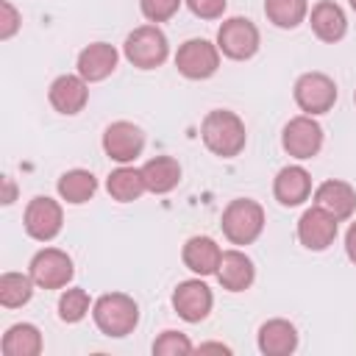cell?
<instances>
[{
	"label": "cell",
	"instance_id": "1",
	"mask_svg": "<svg viewBox=\"0 0 356 356\" xmlns=\"http://www.w3.org/2000/svg\"><path fill=\"white\" fill-rule=\"evenodd\" d=\"M200 139L217 159H236L248 145L245 122L231 108H211L200 122Z\"/></svg>",
	"mask_w": 356,
	"mask_h": 356
},
{
	"label": "cell",
	"instance_id": "2",
	"mask_svg": "<svg viewBox=\"0 0 356 356\" xmlns=\"http://www.w3.org/2000/svg\"><path fill=\"white\" fill-rule=\"evenodd\" d=\"M264 222H267L264 206L253 197H234V200H228V206L220 214L222 236L236 248L253 245L261 236Z\"/></svg>",
	"mask_w": 356,
	"mask_h": 356
},
{
	"label": "cell",
	"instance_id": "3",
	"mask_svg": "<svg viewBox=\"0 0 356 356\" xmlns=\"http://www.w3.org/2000/svg\"><path fill=\"white\" fill-rule=\"evenodd\" d=\"M92 320L100 334L122 339L139 325V303L125 292H106L92 303Z\"/></svg>",
	"mask_w": 356,
	"mask_h": 356
},
{
	"label": "cell",
	"instance_id": "4",
	"mask_svg": "<svg viewBox=\"0 0 356 356\" xmlns=\"http://www.w3.org/2000/svg\"><path fill=\"white\" fill-rule=\"evenodd\" d=\"M122 56L131 67L136 70H159L167 58H170V39L167 33L147 22V25H139L134 28L125 42H122Z\"/></svg>",
	"mask_w": 356,
	"mask_h": 356
},
{
	"label": "cell",
	"instance_id": "5",
	"mask_svg": "<svg viewBox=\"0 0 356 356\" xmlns=\"http://www.w3.org/2000/svg\"><path fill=\"white\" fill-rule=\"evenodd\" d=\"M217 47L231 61H248L261 47V33L248 17H228L217 28Z\"/></svg>",
	"mask_w": 356,
	"mask_h": 356
},
{
	"label": "cell",
	"instance_id": "6",
	"mask_svg": "<svg viewBox=\"0 0 356 356\" xmlns=\"http://www.w3.org/2000/svg\"><path fill=\"white\" fill-rule=\"evenodd\" d=\"M337 83L331 75L325 72H303L298 75L295 86H292V97H295V106L303 111V114H312V117H320V114H328L337 103Z\"/></svg>",
	"mask_w": 356,
	"mask_h": 356
},
{
	"label": "cell",
	"instance_id": "7",
	"mask_svg": "<svg viewBox=\"0 0 356 356\" xmlns=\"http://www.w3.org/2000/svg\"><path fill=\"white\" fill-rule=\"evenodd\" d=\"M220 47L217 42L209 39H186L178 53H175V70L186 78V81H209L211 75H217L220 70Z\"/></svg>",
	"mask_w": 356,
	"mask_h": 356
},
{
	"label": "cell",
	"instance_id": "8",
	"mask_svg": "<svg viewBox=\"0 0 356 356\" xmlns=\"http://www.w3.org/2000/svg\"><path fill=\"white\" fill-rule=\"evenodd\" d=\"M323 125L312 117V114H298L292 117L284 131H281V147L289 159H298V161H309L314 159L320 150H323Z\"/></svg>",
	"mask_w": 356,
	"mask_h": 356
},
{
	"label": "cell",
	"instance_id": "9",
	"mask_svg": "<svg viewBox=\"0 0 356 356\" xmlns=\"http://www.w3.org/2000/svg\"><path fill=\"white\" fill-rule=\"evenodd\" d=\"M22 228L33 242H53L64 228V209L50 195H36L28 200L22 214Z\"/></svg>",
	"mask_w": 356,
	"mask_h": 356
},
{
	"label": "cell",
	"instance_id": "10",
	"mask_svg": "<svg viewBox=\"0 0 356 356\" xmlns=\"http://www.w3.org/2000/svg\"><path fill=\"white\" fill-rule=\"evenodd\" d=\"M28 273L39 289H64V286H70V281L75 275V264H72V256L67 250L42 248L31 256Z\"/></svg>",
	"mask_w": 356,
	"mask_h": 356
},
{
	"label": "cell",
	"instance_id": "11",
	"mask_svg": "<svg viewBox=\"0 0 356 356\" xmlns=\"http://www.w3.org/2000/svg\"><path fill=\"white\" fill-rule=\"evenodd\" d=\"M103 153L117 164H134L145 150V131L131 120H114L103 131Z\"/></svg>",
	"mask_w": 356,
	"mask_h": 356
},
{
	"label": "cell",
	"instance_id": "12",
	"mask_svg": "<svg viewBox=\"0 0 356 356\" xmlns=\"http://www.w3.org/2000/svg\"><path fill=\"white\" fill-rule=\"evenodd\" d=\"M339 234V220L331 217L325 209L320 206H309L300 217H298V242L312 250V253H323L334 245Z\"/></svg>",
	"mask_w": 356,
	"mask_h": 356
},
{
	"label": "cell",
	"instance_id": "13",
	"mask_svg": "<svg viewBox=\"0 0 356 356\" xmlns=\"http://www.w3.org/2000/svg\"><path fill=\"white\" fill-rule=\"evenodd\" d=\"M170 303H172V312H175L184 323H200V320L209 317V312H211V306H214V292H211L209 284L200 281V275H197V278L181 281V284L172 289Z\"/></svg>",
	"mask_w": 356,
	"mask_h": 356
},
{
	"label": "cell",
	"instance_id": "14",
	"mask_svg": "<svg viewBox=\"0 0 356 356\" xmlns=\"http://www.w3.org/2000/svg\"><path fill=\"white\" fill-rule=\"evenodd\" d=\"M47 103L53 106V111H58L64 117L81 114L89 103V81H83L78 72H64V75L53 78V83L47 89Z\"/></svg>",
	"mask_w": 356,
	"mask_h": 356
},
{
	"label": "cell",
	"instance_id": "15",
	"mask_svg": "<svg viewBox=\"0 0 356 356\" xmlns=\"http://www.w3.org/2000/svg\"><path fill=\"white\" fill-rule=\"evenodd\" d=\"M306 22H309L312 33L325 44H337V42H342L348 36V14L334 0H317L309 8Z\"/></svg>",
	"mask_w": 356,
	"mask_h": 356
},
{
	"label": "cell",
	"instance_id": "16",
	"mask_svg": "<svg viewBox=\"0 0 356 356\" xmlns=\"http://www.w3.org/2000/svg\"><path fill=\"white\" fill-rule=\"evenodd\" d=\"M117 64H120V50L114 44H108V42H89L78 53V58H75V72L83 81H89V83H100L108 75H114Z\"/></svg>",
	"mask_w": 356,
	"mask_h": 356
},
{
	"label": "cell",
	"instance_id": "17",
	"mask_svg": "<svg viewBox=\"0 0 356 356\" xmlns=\"http://www.w3.org/2000/svg\"><path fill=\"white\" fill-rule=\"evenodd\" d=\"M273 197L284 209H298L312 197V175L303 164H286L273 178Z\"/></svg>",
	"mask_w": 356,
	"mask_h": 356
},
{
	"label": "cell",
	"instance_id": "18",
	"mask_svg": "<svg viewBox=\"0 0 356 356\" xmlns=\"http://www.w3.org/2000/svg\"><path fill=\"white\" fill-rule=\"evenodd\" d=\"M298 342H300V337H298L295 323H289L284 317L264 320L256 334V348L261 356H289L298 350Z\"/></svg>",
	"mask_w": 356,
	"mask_h": 356
},
{
	"label": "cell",
	"instance_id": "19",
	"mask_svg": "<svg viewBox=\"0 0 356 356\" xmlns=\"http://www.w3.org/2000/svg\"><path fill=\"white\" fill-rule=\"evenodd\" d=\"M217 281L225 292H245L253 286L256 281V264L253 259L239 250V248H231V250H222V259H220V267H217Z\"/></svg>",
	"mask_w": 356,
	"mask_h": 356
},
{
	"label": "cell",
	"instance_id": "20",
	"mask_svg": "<svg viewBox=\"0 0 356 356\" xmlns=\"http://www.w3.org/2000/svg\"><path fill=\"white\" fill-rule=\"evenodd\" d=\"M220 259H222V248L206 236V234H197V236H189L181 248V261L186 270H192L195 275L206 278V275H217V267H220Z\"/></svg>",
	"mask_w": 356,
	"mask_h": 356
},
{
	"label": "cell",
	"instance_id": "21",
	"mask_svg": "<svg viewBox=\"0 0 356 356\" xmlns=\"http://www.w3.org/2000/svg\"><path fill=\"white\" fill-rule=\"evenodd\" d=\"M314 206L325 209L331 217H337L339 222L342 220H350L353 211H356V189L348 184V181H339V178H328L323 181L314 192Z\"/></svg>",
	"mask_w": 356,
	"mask_h": 356
},
{
	"label": "cell",
	"instance_id": "22",
	"mask_svg": "<svg viewBox=\"0 0 356 356\" xmlns=\"http://www.w3.org/2000/svg\"><path fill=\"white\" fill-rule=\"evenodd\" d=\"M142 175H145L147 192H153V195H167V192H172V189L181 184L184 170H181V161H178L175 156L161 153V156H153V159H147V161L142 164Z\"/></svg>",
	"mask_w": 356,
	"mask_h": 356
},
{
	"label": "cell",
	"instance_id": "23",
	"mask_svg": "<svg viewBox=\"0 0 356 356\" xmlns=\"http://www.w3.org/2000/svg\"><path fill=\"white\" fill-rule=\"evenodd\" d=\"M106 192H108V197L117 200V203H134V200H139V197L147 192L142 167L120 164L117 170H111L108 178H106Z\"/></svg>",
	"mask_w": 356,
	"mask_h": 356
},
{
	"label": "cell",
	"instance_id": "24",
	"mask_svg": "<svg viewBox=\"0 0 356 356\" xmlns=\"http://www.w3.org/2000/svg\"><path fill=\"white\" fill-rule=\"evenodd\" d=\"M56 192H58V197H61L64 203H70V206H83V203H89V200L95 197V192H97V178H95L92 170L72 167V170H67V172L58 175Z\"/></svg>",
	"mask_w": 356,
	"mask_h": 356
},
{
	"label": "cell",
	"instance_id": "25",
	"mask_svg": "<svg viewBox=\"0 0 356 356\" xmlns=\"http://www.w3.org/2000/svg\"><path fill=\"white\" fill-rule=\"evenodd\" d=\"M0 348L6 356H39L44 348L42 331L33 323H14L11 328H6Z\"/></svg>",
	"mask_w": 356,
	"mask_h": 356
},
{
	"label": "cell",
	"instance_id": "26",
	"mask_svg": "<svg viewBox=\"0 0 356 356\" xmlns=\"http://www.w3.org/2000/svg\"><path fill=\"white\" fill-rule=\"evenodd\" d=\"M264 17L281 31H295L309 17V0H264Z\"/></svg>",
	"mask_w": 356,
	"mask_h": 356
},
{
	"label": "cell",
	"instance_id": "27",
	"mask_svg": "<svg viewBox=\"0 0 356 356\" xmlns=\"http://www.w3.org/2000/svg\"><path fill=\"white\" fill-rule=\"evenodd\" d=\"M36 281L31 273H3L0 275V306L3 309H19L33 298Z\"/></svg>",
	"mask_w": 356,
	"mask_h": 356
},
{
	"label": "cell",
	"instance_id": "28",
	"mask_svg": "<svg viewBox=\"0 0 356 356\" xmlns=\"http://www.w3.org/2000/svg\"><path fill=\"white\" fill-rule=\"evenodd\" d=\"M92 298H89V292L86 289H81V286H67L64 292H61V298H58V320L61 323H67V325H75V323H81L89 312H92Z\"/></svg>",
	"mask_w": 356,
	"mask_h": 356
},
{
	"label": "cell",
	"instance_id": "29",
	"mask_svg": "<svg viewBox=\"0 0 356 356\" xmlns=\"http://www.w3.org/2000/svg\"><path fill=\"white\" fill-rule=\"evenodd\" d=\"M150 350H153V356H184V353H192L195 345L189 342L186 334L167 328V331H161V334L153 339V348H150Z\"/></svg>",
	"mask_w": 356,
	"mask_h": 356
},
{
	"label": "cell",
	"instance_id": "30",
	"mask_svg": "<svg viewBox=\"0 0 356 356\" xmlns=\"http://www.w3.org/2000/svg\"><path fill=\"white\" fill-rule=\"evenodd\" d=\"M181 3H184V0H139V11H142V17H145L147 22L159 25V22L172 19V17L178 14Z\"/></svg>",
	"mask_w": 356,
	"mask_h": 356
},
{
	"label": "cell",
	"instance_id": "31",
	"mask_svg": "<svg viewBox=\"0 0 356 356\" xmlns=\"http://www.w3.org/2000/svg\"><path fill=\"white\" fill-rule=\"evenodd\" d=\"M19 28H22V14L14 8V3L0 0V39L3 42L14 39Z\"/></svg>",
	"mask_w": 356,
	"mask_h": 356
},
{
	"label": "cell",
	"instance_id": "32",
	"mask_svg": "<svg viewBox=\"0 0 356 356\" xmlns=\"http://www.w3.org/2000/svg\"><path fill=\"white\" fill-rule=\"evenodd\" d=\"M184 3L197 19H206V22L220 19L225 14V8H228V0H184Z\"/></svg>",
	"mask_w": 356,
	"mask_h": 356
},
{
	"label": "cell",
	"instance_id": "33",
	"mask_svg": "<svg viewBox=\"0 0 356 356\" xmlns=\"http://www.w3.org/2000/svg\"><path fill=\"white\" fill-rule=\"evenodd\" d=\"M345 256L350 259V264H356V220L345 231Z\"/></svg>",
	"mask_w": 356,
	"mask_h": 356
},
{
	"label": "cell",
	"instance_id": "34",
	"mask_svg": "<svg viewBox=\"0 0 356 356\" xmlns=\"http://www.w3.org/2000/svg\"><path fill=\"white\" fill-rule=\"evenodd\" d=\"M3 186H6V195H3V206H11L17 200V186H14V178L11 175H3Z\"/></svg>",
	"mask_w": 356,
	"mask_h": 356
},
{
	"label": "cell",
	"instance_id": "35",
	"mask_svg": "<svg viewBox=\"0 0 356 356\" xmlns=\"http://www.w3.org/2000/svg\"><path fill=\"white\" fill-rule=\"evenodd\" d=\"M203 350H220V353H231V348L228 345H222V342H206V345H200V353Z\"/></svg>",
	"mask_w": 356,
	"mask_h": 356
},
{
	"label": "cell",
	"instance_id": "36",
	"mask_svg": "<svg viewBox=\"0 0 356 356\" xmlns=\"http://www.w3.org/2000/svg\"><path fill=\"white\" fill-rule=\"evenodd\" d=\"M348 6H350V8H353V11H356V0H348Z\"/></svg>",
	"mask_w": 356,
	"mask_h": 356
},
{
	"label": "cell",
	"instance_id": "37",
	"mask_svg": "<svg viewBox=\"0 0 356 356\" xmlns=\"http://www.w3.org/2000/svg\"><path fill=\"white\" fill-rule=\"evenodd\" d=\"M353 106H356V92H353Z\"/></svg>",
	"mask_w": 356,
	"mask_h": 356
}]
</instances>
